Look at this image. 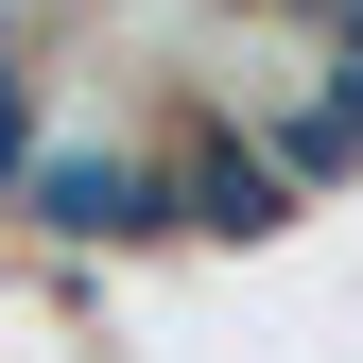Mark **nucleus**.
<instances>
[{"instance_id":"3","label":"nucleus","mask_w":363,"mask_h":363,"mask_svg":"<svg viewBox=\"0 0 363 363\" xmlns=\"http://www.w3.org/2000/svg\"><path fill=\"white\" fill-rule=\"evenodd\" d=\"M277 173H294V191L363 173V52H311V86L277 104Z\"/></svg>"},{"instance_id":"4","label":"nucleus","mask_w":363,"mask_h":363,"mask_svg":"<svg viewBox=\"0 0 363 363\" xmlns=\"http://www.w3.org/2000/svg\"><path fill=\"white\" fill-rule=\"evenodd\" d=\"M35 156H52L35 139V69H0V191H35Z\"/></svg>"},{"instance_id":"6","label":"nucleus","mask_w":363,"mask_h":363,"mask_svg":"<svg viewBox=\"0 0 363 363\" xmlns=\"http://www.w3.org/2000/svg\"><path fill=\"white\" fill-rule=\"evenodd\" d=\"M0 69H18V18H0Z\"/></svg>"},{"instance_id":"5","label":"nucleus","mask_w":363,"mask_h":363,"mask_svg":"<svg viewBox=\"0 0 363 363\" xmlns=\"http://www.w3.org/2000/svg\"><path fill=\"white\" fill-rule=\"evenodd\" d=\"M277 18H329V52H363V0H277Z\"/></svg>"},{"instance_id":"1","label":"nucleus","mask_w":363,"mask_h":363,"mask_svg":"<svg viewBox=\"0 0 363 363\" xmlns=\"http://www.w3.org/2000/svg\"><path fill=\"white\" fill-rule=\"evenodd\" d=\"M18 208L52 225V242H156V225H173V173H156V156H121V139H52Z\"/></svg>"},{"instance_id":"2","label":"nucleus","mask_w":363,"mask_h":363,"mask_svg":"<svg viewBox=\"0 0 363 363\" xmlns=\"http://www.w3.org/2000/svg\"><path fill=\"white\" fill-rule=\"evenodd\" d=\"M156 173H173V225H191V242H277V225H294L277 139H191V156H156Z\"/></svg>"}]
</instances>
